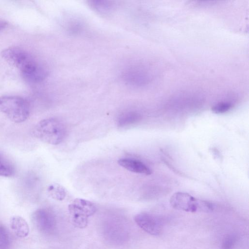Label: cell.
<instances>
[{
    "instance_id": "1",
    "label": "cell",
    "mask_w": 249,
    "mask_h": 249,
    "mask_svg": "<svg viewBox=\"0 0 249 249\" xmlns=\"http://www.w3.org/2000/svg\"><path fill=\"white\" fill-rule=\"evenodd\" d=\"M1 55L9 64L16 67L27 81L38 82L47 75L46 70L28 52L16 47L3 50Z\"/></svg>"
},
{
    "instance_id": "2",
    "label": "cell",
    "mask_w": 249,
    "mask_h": 249,
    "mask_svg": "<svg viewBox=\"0 0 249 249\" xmlns=\"http://www.w3.org/2000/svg\"><path fill=\"white\" fill-rule=\"evenodd\" d=\"M66 128L59 120L51 118L43 119L36 125L34 134L41 141L52 145H57L64 139Z\"/></svg>"
},
{
    "instance_id": "3",
    "label": "cell",
    "mask_w": 249,
    "mask_h": 249,
    "mask_svg": "<svg viewBox=\"0 0 249 249\" xmlns=\"http://www.w3.org/2000/svg\"><path fill=\"white\" fill-rule=\"evenodd\" d=\"M0 110L11 121L19 123L28 118L30 107L28 101L22 97L5 95L0 97Z\"/></svg>"
},
{
    "instance_id": "4",
    "label": "cell",
    "mask_w": 249,
    "mask_h": 249,
    "mask_svg": "<svg viewBox=\"0 0 249 249\" xmlns=\"http://www.w3.org/2000/svg\"><path fill=\"white\" fill-rule=\"evenodd\" d=\"M170 203L173 208L186 212L208 213L214 209L211 202L197 199L187 193L181 192H176L171 196Z\"/></svg>"
},
{
    "instance_id": "5",
    "label": "cell",
    "mask_w": 249,
    "mask_h": 249,
    "mask_svg": "<svg viewBox=\"0 0 249 249\" xmlns=\"http://www.w3.org/2000/svg\"><path fill=\"white\" fill-rule=\"evenodd\" d=\"M68 210L73 225L83 229L87 226L89 218L95 213L96 207L89 200L76 198L69 204Z\"/></svg>"
},
{
    "instance_id": "6",
    "label": "cell",
    "mask_w": 249,
    "mask_h": 249,
    "mask_svg": "<svg viewBox=\"0 0 249 249\" xmlns=\"http://www.w3.org/2000/svg\"><path fill=\"white\" fill-rule=\"evenodd\" d=\"M31 220L36 228L42 233H53L56 229V220L54 214L46 209H39L31 215Z\"/></svg>"
},
{
    "instance_id": "7",
    "label": "cell",
    "mask_w": 249,
    "mask_h": 249,
    "mask_svg": "<svg viewBox=\"0 0 249 249\" xmlns=\"http://www.w3.org/2000/svg\"><path fill=\"white\" fill-rule=\"evenodd\" d=\"M134 220L137 225L143 231L152 235L160 234L162 229V224L158 216L148 213L136 214Z\"/></svg>"
},
{
    "instance_id": "8",
    "label": "cell",
    "mask_w": 249,
    "mask_h": 249,
    "mask_svg": "<svg viewBox=\"0 0 249 249\" xmlns=\"http://www.w3.org/2000/svg\"><path fill=\"white\" fill-rule=\"evenodd\" d=\"M118 164L126 170L135 173L149 175L151 170L142 162L132 159L124 158L118 160Z\"/></svg>"
},
{
    "instance_id": "9",
    "label": "cell",
    "mask_w": 249,
    "mask_h": 249,
    "mask_svg": "<svg viewBox=\"0 0 249 249\" xmlns=\"http://www.w3.org/2000/svg\"><path fill=\"white\" fill-rule=\"evenodd\" d=\"M10 227L15 234L19 238H24L29 233V227L26 221L19 216H14L10 221Z\"/></svg>"
},
{
    "instance_id": "10",
    "label": "cell",
    "mask_w": 249,
    "mask_h": 249,
    "mask_svg": "<svg viewBox=\"0 0 249 249\" xmlns=\"http://www.w3.org/2000/svg\"><path fill=\"white\" fill-rule=\"evenodd\" d=\"M125 81L132 85H141L147 81L146 73L142 70L133 69L124 74Z\"/></svg>"
},
{
    "instance_id": "11",
    "label": "cell",
    "mask_w": 249,
    "mask_h": 249,
    "mask_svg": "<svg viewBox=\"0 0 249 249\" xmlns=\"http://www.w3.org/2000/svg\"><path fill=\"white\" fill-rule=\"evenodd\" d=\"M89 5L95 11L102 14H108L114 9V4L111 1L107 0L89 1Z\"/></svg>"
},
{
    "instance_id": "12",
    "label": "cell",
    "mask_w": 249,
    "mask_h": 249,
    "mask_svg": "<svg viewBox=\"0 0 249 249\" xmlns=\"http://www.w3.org/2000/svg\"><path fill=\"white\" fill-rule=\"evenodd\" d=\"M47 192L52 198L60 201L63 200L66 196L65 188L57 183L50 184L48 187Z\"/></svg>"
},
{
    "instance_id": "13",
    "label": "cell",
    "mask_w": 249,
    "mask_h": 249,
    "mask_svg": "<svg viewBox=\"0 0 249 249\" xmlns=\"http://www.w3.org/2000/svg\"><path fill=\"white\" fill-rule=\"evenodd\" d=\"M140 119V116L134 112L125 113L120 116L118 121L120 126H125L137 122Z\"/></svg>"
},
{
    "instance_id": "14",
    "label": "cell",
    "mask_w": 249,
    "mask_h": 249,
    "mask_svg": "<svg viewBox=\"0 0 249 249\" xmlns=\"http://www.w3.org/2000/svg\"><path fill=\"white\" fill-rule=\"evenodd\" d=\"M14 172V168L11 164L0 155V176L11 177Z\"/></svg>"
},
{
    "instance_id": "15",
    "label": "cell",
    "mask_w": 249,
    "mask_h": 249,
    "mask_svg": "<svg viewBox=\"0 0 249 249\" xmlns=\"http://www.w3.org/2000/svg\"><path fill=\"white\" fill-rule=\"evenodd\" d=\"M238 241V236L235 233H229L225 236L221 243L222 249H233Z\"/></svg>"
},
{
    "instance_id": "16",
    "label": "cell",
    "mask_w": 249,
    "mask_h": 249,
    "mask_svg": "<svg viewBox=\"0 0 249 249\" xmlns=\"http://www.w3.org/2000/svg\"><path fill=\"white\" fill-rule=\"evenodd\" d=\"M10 244V238L7 229L0 225V249H7Z\"/></svg>"
},
{
    "instance_id": "17",
    "label": "cell",
    "mask_w": 249,
    "mask_h": 249,
    "mask_svg": "<svg viewBox=\"0 0 249 249\" xmlns=\"http://www.w3.org/2000/svg\"><path fill=\"white\" fill-rule=\"evenodd\" d=\"M232 107V105L230 103L220 102L213 106L212 110L216 114H222L228 111Z\"/></svg>"
},
{
    "instance_id": "18",
    "label": "cell",
    "mask_w": 249,
    "mask_h": 249,
    "mask_svg": "<svg viewBox=\"0 0 249 249\" xmlns=\"http://www.w3.org/2000/svg\"><path fill=\"white\" fill-rule=\"evenodd\" d=\"M7 25L6 22L4 20L0 19V31L5 28Z\"/></svg>"
}]
</instances>
